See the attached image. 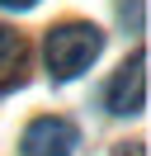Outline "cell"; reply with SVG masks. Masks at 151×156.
I'll return each mask as SVG.
<instances>
[{"instance_id": "cell-1", "label": "cell", "mask_w": 151, "mask_h": 156, "mask_svg": "<svg viewBox=\"0 0 151 156\" xmlns=\"http://www.w3.org/2000/svg\"><path fill=\"white\" fill-rule=\"evenodd\" d=\"M47 71H52V80H76L80 71H90V62L104 52V33L94 29V24L85 19H66L57 24V29H47Z\"/></svg>"}, {"instance_id": "cell-2", "label": "cell", "mask_w": 151, "mask_h": 156, "mask_svg": "<svg viewBox=\"0 0 151 156\" xmlns=\"http://www.w3.org/2000/svg\"><path fill=\"white\" fill-rule=\"evenodd\" d=\"M76 147H80V133L61 114L33 118L24 128V137H19V156H76Z\"/></svg>"}, {"instance_id": "cell-3", "label": "cell", "mask_w": 151, "mask_h": 156, "mask_svg": "<svg viewBox=\"0 0 151 156\" xmlns=\"http://www.w3.org/2000/svg\"><path fill=\"white\" fill-rule=\"evenodd\" d=\"M104 104L118 118H132V114L146 109V52H132V57L113 71V80L104 85Z\"/></svg>"}, {"instance_id": "cell-4", "label": "cell", "mask_w": 151, "mask_h": 156, "mask_svg": "<svg viewBox=\"0 0 151 156\" xmlns=\"http://www.w3.org/2000/svg\"><path fill=\"white\" fill-rule=\"evenodd\" d=\"M24 76H28V43L14 29H0V90L24 85Z\"/></svg>"}, {"instance_id": "cell-5", "label": "cell", "mask_w": 151, "mask_h": 156, "mask_svg": "<svg viewBox=\"0 0 151 156\" xmlns=\"http://www.w3.org/2000/svg\"><path fill=\"white\" fill-rule=\"evenodd\" d=\"M113 156H146V142H123Z\"/></svg>"}, {"instance_id": "cell-6", "label": "cell", "mask_w": 151, "mask_h": 156, "mask_svg": "<svg viewBox=\"0 0 151 156\" xmlns=\"http://www.w3.org/2000/svg\"><path fill=\"white\" fill-rule=\"evenodd\" d=\"M0 5H5V10H33L38 0H0Z\"/></svg>"}]
</instances>
